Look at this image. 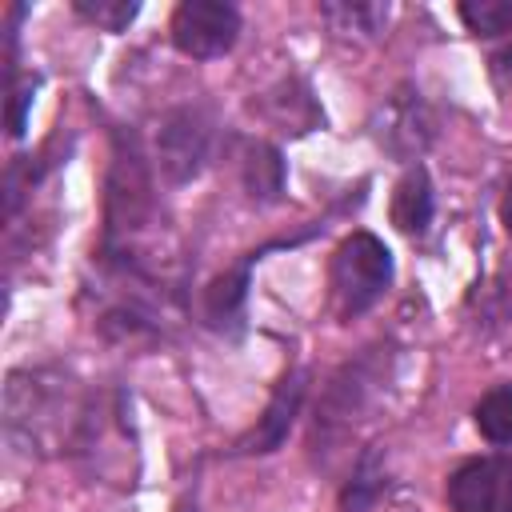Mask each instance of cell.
Segmentation results:
<instances>
[{
    "instance_id": "ac0fdd59",
    "label": "cell",
    "mask_w": 512,
    "mask_h": 512,
    "mask_svg": "<svg viewBox=\"0 0 512 512\" xmlns=\"http://www.w3.org/2000/svg\"><path fill=\"white\" fill-rule=\"evenodd\" d=\"M72 12L100 32H128V24L140 16V4L136 0H72Z\"/></svg>"
},
{
    "instance_id": "e0dca14e",
    "label": "cell",
    "mask_w": 512,
    "mask_h": 512,
    "mask_svg": "<svg viewBox=\"0 0 512 512\" xmlns=\"http://www.w3.org/2000/svg\"><path fill=\"white\" fill-rule=\"evenodd\" d=\"M460 20L472 36H504L512 32V0H464Z\"/></svg>"
},
{
    "instance_id": "7c38bea8",
    "label": "cell",
    "mask_w": 512,
    "mask_h": 512,
    "mask_svg": "<svg viewBox=\"0 0 512 512\" xmlns=\"http://www.w3.org/2000/svg\"><path fill=\"white\" fill-rule=\"evenodd\" d=\"M260 260V252H248L236 268H224L220 276L208 280L204 288V320L212 328H236L244 316V300H248V280H252V264Z\"/></svg>"
},
{
    "instance_id": "7a4b0ae2",
    "label": "cell",
    "mask_w": 512,
    "mask_h": 512,
    "mask_svg": "<svg viewBox=\"0 0 512 512\" xmlns=\"http://www.w3.org/2000/svg\"><path fill=\"white\" fill-rule=\"evenodd\" d=\"M392 368H396V344L392 340H376V344L360 348L352 360H344L328 376V384H324V392L316 400V420H312V436H308L316 456L332 452V444H340L348 436V428L388 388Z\"/></svg>"
},
{
    "instance_id": "3957f363",
    "label": "cell",
    "mask_w": 512,
    "mask_h": 512,
    "mask_svg": "<svg viewBox=\"0 0 512 512\" xmlns=\"http://www.w3.org/2000/svg\"><path fill=\"white\" fill-rule=\"evenodd\" d=\"M392 284V252L376 232H348L328 264V296L340 320L364 316Z\"/></svg>"
},
{
    "instance_id": "9a60e30c",
    "label": "cell",
    "mask_w": 512,
    "mask_h": 512,
    "mask_svg": "<svg viewBox=\"0 0 512 512\" xmlns=\"http://www.w3.org/2000/svg\"><path fill=\"white\" fill-rule=\"evenodd\" d=\"M320 16L336 28V32H348V36H380L388 16H392V4H380V0H324L320 4Z\"/></svg>"
},
{
    "instance_id": "2e32d148",
    "label": "cell",
    "mask_w": 512,
    "mask_h": 512,
    "mask_svg": "<svg viewBox=\"0 0 512 512\" xmlns=\"http://www.w3.org/2000/svg\"><path fill=\"white\" fill-rule=\"evenodd\" d=\"M472 416L488 444H512V384L488 388Z\"/></svg>"
},
{
    "instance_id": "5bb4252c",
    "label": "cell",
    "mask_w": 512,
    "mask_h": 512,
    "mask_svg": "<svg viewBox=\"0 0 512 512\" xmlns=\"http://www.w3.org/2000/svg\"><path fill=\"white\" fill-rule=\"evenodd\" d=\"M384 488H388L384 452H380V444H368V448L356 456L348 484L340 488V512H368V508L380 500Z\"/></svg>"
},
{
    "instance_id": "4fadbf2b",
    "label": "cell",
    "mask_w": 512,
    "mask_h": 512,
    "mask_svg": "<svg viewBox=\"0 0 512 512\" xmlns=\"http://www.w3.org/2000/svg\"><path fill=\"white\" fill-rule=\"evenodd\" d=\"M436 216V196H432V180H428V168L424 164H412L396 192H392V224L408 236H424L428 224Z\"/></svg>"
},
{
    "instance_id": "ba28073f",
    "label": "cell",
    "mask_w": 512,
    "mask_h": 512,
    "mask_svg": "<svg viewBox=\"0 0 512 512\" xmlns=\"http://www.w3.org/2000/svg\"><path fill=\"white\" fill-rule=\"evenodd\" d=\"M452 512H512V460L476 456L448 476Z\"/></svg>"
},
{
    "instance_id": "52a82bcc",
    "label": "cell",
    "mask_w": 512,
    "mask_h": 512,
    "mask_svg": "<svg viewBox=\"0 0 512 512\" xmlns=\"http://www.w3.org/2000/svg\"><path fill=\"white\" fill-rule=\"evenodd\" d=\"M172 44L188 60H216L240 40V8L228 0H180L172 12Z\"/></svg>"
},
{
    "instance_id": "6da1fadb",
    "label": "cell",
    "mask_w": 512,
    "mask_h": 512,
    "mask_svg": "<svg viewBox=\"0 0 512 512\" xmlns=\"http://www.w3.org/2000/svg\"><path fill=\"white\" fill-rule=\"evenodd\" d=\"M4 424L8 436L20 440L28 452H80L84 440L96 432L92 404L72 392V380L48 368H24L8 376L4 388Z\"/></svg>"
},
{
    "instance_id": "ffe728a7",
    "label": "cell",
    "mask_w": 512,
    "mask_h": 512,
    "mask_svg": "<svg viewBox=\"0 0 512 512\" xmlns=\"http://www.w3.org/2000/svg\"><path fill=\"white\" fill-rule=\"evenodd\" d=\"M500 224H504V232L512 236V180H508V188H504V200H500Z\"/></svg>"
},
{
    "instance_id": "30bf717a",
    "label": "cell",
    "mask_w": 512,
    "mask_h": 512,
    "mask_svg": "<svg viewBox=\"0 0 512 512\" xmlns=\"http://www.w3.org/2000/svg\"><path fill=\"white\" fill-rule=\"evenodd\" d=\"M260 112L268 116V124H276V128L288 132V136H304V132L324 128V112H320V104H316L308 80H300V76L276 80V84L260 96Z\"/></svg>"
},
{
    "instance_id": "9c48e42d",
    "label": "cell",
    "mask_w": 512,
    "mask_h": 512,
    "mask_svg": "<svg viewBox=\"0 0 512 512\" xmlns=\"http://www.w3.org/2000/svg\"><path fill=\"white\" fill-rule=\"evenodd\" d=\"M304 392H308V372H304V368L284 372L280 384L272 388V396H268V404H264L256 428H252L236 448L248 452V456H268V452H276V448L288 440V428H292V420H296V412H300V404H304Z\"/></svg>"
},
{
    "instance_id": "d6986e66",
    "label": "cell",
    "mask_w": 512,
    "mask_h": 512,
    "mask_svg": "<svg viewBox=\"0 0 512 512\" xmlns=\"http://www.w3.org/2000/svg\"><path fill=\"white\" fill-rule=\"evenodd\" d=\"M36 88H40V76H24V80H16L12 84V92H8V136H24V128H28V112H32V104H36Z\"/></svg>"
},
{
    "instance_id": "277c9868",
    "label": "cell",
    "mask_w": 512,
    "mask_h": 512,
    "mask_svg": "<svg viewBox=\"0 0 512 512\" xmlns=\"http://www.w3.org/2000/svg\"><path fill=\"white\" fill-rule=\"evenodd\" d=\"M152 212H156L152 172L140 156V144L132 136H116L108 196H104V252H124L128 240L148 228Z\"/></svg>"
},
{
    "instance_id": "8fae6325",
    "label": "cell",
    "mask_w": 512,
    "mask_h": 512,
    "mask_svg": "<svg viewBox=\"0 0 512 512\" xmlns=\"http://www.w3.org/2000/svg\"><path fill=\"white\" fill-rule=\"evenodd\" d=\"M240 184L252 204H276L288 188V168L280 148L268 140H248L240 152Z\"/></svg>"
},
{
    "instance_id": "8992f818",
    "label": "cell",
    "mask_w": 512,
    "mask_h": 512,
    "mask_svg": "<svg viewBox=\"0 0 512 512\" xmlns=\"http://www.w3.org/2000/svg\"><path fill=\"white\" fill-rule=\"evenodd\" d=\"M212 140H216V124L200 104H180V108L164 112V120L156 128L160 176L172 188L200 180V172L208 168V156H212Z\"/></svg>"
},
{
    "instance_id": "5b68a950",
    "label": "cell",
    "mask_w": 512,
    "mask_h": 512,
    "mask_svg": "<svg viewBox=\"0 0 512 512\" xmlns=\"http://www.w3.org/2000/svg\"><path fill=\"white\" fill-rule=\"evenodd\" d=\"M368 132H372V140L384 156L412 164L436 140V112L428 108V100L416 84H400L396 92H388L376 104V112L368 120Z\"/></svg>"
}]
</instances>
